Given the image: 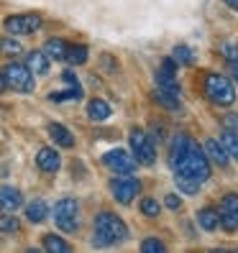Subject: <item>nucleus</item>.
I'll list each match as a JSON object with an SVG mask.
<instances>
[{
    "label": "nucleus",
    "mask_w": 238,
    "mask_h": 253,
    "mask_svg": "<svg viewBox=\"0 0 238 253\" xmlns=\"http://www.w3.org/2000/svg\"><path fill=\"white\" fill-rule=\"evenodd\" d=\"M87 115H90V121L95 123H102L110 118V105L105 100H90V105H87Z\"/></svg>",
    "instance_id": "nucleus-19"
},
{
    "label": "nucleus",
    "mask_w": 238,
    "mask_h": 253,
    "mask_svg": "<svg viewBox=\"0 0 238 253\" xmlns=\"http://www.w3.org/2000/svg\"><path fill=\"white\" fill-rule=\"evenodd\" d=\"M156 87H172V90H180V82H177V64L172 59H164L161 67L156 69Z\"/></svg>",
    "instance_id": "nucleus-13"
},
{
    "label": "nucleus",
    "mask_w": 238,
    "mask_h": 253,
    "mask_svg": "<svg viewBox=\"0 0 238 253\" xmlns=\"http://www.w3.org/2000/svg\"><path fill=\"white\" fill-rule=\"evenodd\" d=\"M218 217H220V228L236 233L238 230V195H226L218 205Z\"/></svg>",
    "instance_id": "nucleus-8"
},
{
    "label": "nucleus",
    "mask_w": 238,
    "mask_h": 253,
    "mask_svg": "<svg viewBox=\"0 0 238 253\" xmlns=\"http://www.w3.org/2000/svg\"><path fill=\"white\" fill-rule=\"evenodd\" d=\"M141 251H143V253H164L167 246L161 243L159 238H146V241L141 243Z\"/></svg>",
    "instance_id": "nucleus-30"
},
{
    "label": "nucleus",
    "mask_w": 238,
    "mask_h": 253,
    "mask_svg": "<svg viewBox=\"0 0 238 253\" xmlns=\"http://www.w3.org/2000/svg\"><path fill=\"white\" fill-rule=\"evenodd\" d=\"M49 136L54 138L56 146H62V148H72L74 146V136L69 133V128H64L62 123H51L49 126Z\"/></svg>",
    "instance_id": "nucleus-18"
},
{
    "label": "nucleus",
    "mask_w": 238,
    "mask_h": 253,
    "mask_svg": "<svg viewBox=\"0 0 238 253\" xmlns=\"http://www.w3.org/2000/svg\"><path fill=\"white\" fill-rule=\"evenodd\" d=\"M102 161H105V167L110 171H118V174H131L133 169H136V159H133L128 151H123V148L108 151L105 156H102Z\"/></svg>",
    "instance_id": "nucleus-10"
},
{
    "label": "nucleus",
    "mask_w": 238,
    "mask_h": 253,
    "mask_svg": "<svg viewBox=\"0 0 238 253\" xmlns=\"http://www.w3.org/2000/svg\"><path fill=\"white\" fill-rule=\"evenodd\" d=\"M159 210H161V205H159L154 197H143V200H141V212H143L146 217H156Z\"/></svg>",
    "instance_id": "nucleus-29"
},
{
    "label": "nucleus",
    "mask_w": 238,
    "mask_h": 253,
    "mask_svg": "<svg viewBox=\"0 0 238 253\" xmlns=\"http://www.w3.org/2000/svg\"><path fill=\"white\" fill-rule=\"evenodd\" d=\"M128 238V225L113 212H100L95 217V246H115Z\"/></svg>",
    "instance_id": "nucleus-2"
},
{
    "label": "nucleus",
    "mask_w": 238,
    "mask_h": 253,
    "mask_svg": "<svg viewBox=\"0 0 238 253\" xmlns=\"http://www.w3.org/2000/svg\"><path fill=\"white\" fill-rule=\"evenodd\" d=\"M154 100L159 105H164L167 110H177L180 108V90H172V87H156L154 90Z\"/></svg>",
    "instance_id": "nucleus-16"
},
{
    "label": "nucleus",
    "mask_w": 238,
    "mask_h": 253,
    "mask_svg": "<svg viewBox=\"0 0 238 253\" xmlns=\"http://www.w3.org/2000/svg\"><path fill=\"white\" fill-rule=\"evenodd\" d=\"M54 222L59 230L74 233L80 228V205L74 197H62L54 205Z\"/></svg>",
    "instance_id": "nucleus-4"
},
{
    "label": "nucleus",
    "mask_w": 238,
    "mask_h": 253,
    "mask_svg": "<svg viewBox=\"0 0 238 253\" xmlns=\"http://www.w3.org/2000/svg\"><path fill=\"white\" fill-rule=\"evenodd\" d=\"M44 248L51 251V253H69V251H72V246L64 241V238H59V235H54V233L44 235Z\"/></svg>",
    "instance_id": "nucleus-24"
},
{
    "label": "nucleus",
    "mask_w": 238,
    "mask_h": 253,
    "mask_svg": "<svg viewBox=\"0 0 238 253\" xmlns=\"http://www.w3.org/2000/svg\"><path fill=\"white\" fill-rule=\"evenodd\" d=\"M5 87H8L5 84V77H3V72H0V92H5Z\"/></svg>",
    "instance_id": "nucleus-36"
},
{
    "label": "nucleus",
    "mask_w": 238,
    "mask_h": 253,
    "mask_svg": "<svg viewBox=\"0 0 238 253\" xmlns=\"http://www.w3.org/2000/svg\"><path fill=\"white\" fill-rule=\"evenodd\" d=\"M220 51H223V56H226L228 62H238V46L236 43H223Z\"/></svg>",
    "instance_id": "nucleus-33"
},
{
    "label": "nucleus",
    "mask_w": 238,
    "mask_h": 253,
    "mask_svg": "<svg viewBox=\"0 0 238 253\" xmlns=\"http://www.w3.org/2000/svg\"><path fill=\"white\" fill-rule=\"evenodd\" d=\"M23 205V197H21V189L16 187H0V210H18Z\"/></svg>",
    "instance_id": "nucleus-15"
},
{
    "label": "nucleus",
    "mask_w": 238,
    "mask_h": 253,
    "mask_svg": "<svg viewBox=\"0 0 238 253\" xmlns=\"http://www.w3.org/2000/svg\"><path fill=\"white\" fill-rule=\"evenodd\" d=\"M36 167L41 171H47V174H56L59 167H62V156H59V151H54V148L44 146V148H39V154H36Z\"/></svg>",
    "instance_id": "nucleus-12"
},
{
    "label": "nucleus",
    "mask_w": 238,
    "mask_h": 253,
    "mask_svg": "<svg viewBox=\"0 0 238 253\" xmlns=\"http://www.w3.org/2000/svg\"><path fill=\"white\" fill-rule=\"evenodd\" d=\"M87 56H90V51H87V46H74V43H67V51H64V59L72 64V67H80L87 62Z\"/></svg>",
    "instance_id": "nucleus-21"
},
{
    "label": "nucleus",
    "mask_w": 238,
    "mask_h": 253,
    "mask_svg": "<svg viewBox=\"0 0 238 253\" xmlns=\"http://www.w3.org/2000/svg\"><path fill=\"white\" fill-rule=\"evenodd\" d=\"M62 80H64V84H67V90H62V92H51L49 100H54V102L80 100V97H82V87H80V82H77V74H74L72 69H64V72H62Z\"/></svg>",
    "instance_id": "nucleus-11"
},
{
    "label": "nucleus",
    "mask_w": 238,
    "mask_h": 253,
    "mask_svg": "<svg viewBox=\"0 0 238 253\" xmlns=\"http://www.w3.org/2000/svg\"><path fill=\"white\" fill-rule=\"evenodd\" d=\"M174 179H177V184H180V189H182V192H187V195H195V192L200 189V184H197V182L187 179V176H182V174H177Z\"/></svg>",
    "instance_id": "nucleus-32"
},
{
    "label": "nucleus",
    "mask_w": 238,
    "mask_h": 253,
    "mask_svg": "<svg viewBox=\"0 0 238 253\" xmlns=\"http://www.w3.org/2000/svg\"><path fill=\"white\" fill-rule=\"evenodd\" d=\"M3 28L10 36H28V34H36L41 28V16L36 13H18V16H8L3 21Z\"/></svg>",
    "instance_id": "nucleus-6"
},
{
    "label": "nucleus",
    "mask_w": 238,
    "mask_h": 253,
    "mask_svg": "<svg viewBox=\"0 0 238 253\" xmlns=\"http://www.w3.org/2000/svg\"><path fill=\"white\" fill-rule=\"evenodd\" d=\"M220 143H223V148L228 151V156H233L236 161H238V133L236 130H223V138H220Z\"/></svg>",
    "instance_id": "nucleus-25"
},
{
    "label": "nucleus",
    "mask_w": 238,
    "mask_h": 253,
    "mask_svg": "<svg viewBox=\"0 0 238 253\" xmlns=\"http://www.w3.org/2000/svg\"><path fill=\"white\" fill-rule=\"evenodd\" d=\"M49 62L51 59L44 51H28L26 54V67L31 69V74H49Z\"/></svg>",
    "instance_id": "nucleus-17"
},
{
    "label": "nucleus",
    "mask_w": 238,
    "mask_h": 253,
    "mask_svg": "<svg viewBox=\"0 0 238 253\" xmlns=\"http://www.w3.org/2000/svg\"><path fill=\"white\" fill-rule=\"evenodd\" d=\"M187 143H190V136H187V133H177V136H174V141H172V151H169V156H172V164H174L177 159H180V156L185 154Z\"/></svg>",
    "instance_id": "nucleus-28"
},
{
    "label": "nucleus",
    "mask_w": 238,
    "mask_h": 253,
    "mask_svg": "<svg viewBox=\"0 0 238 253\" xmlns=\"http://www.w3.org/2000/svg\"><path fill=\"white\" fill-rule=\"evenodd\" d=\"M172 62L174 64H195V54H192V49L190 46H174V51H172Z\"/></svg>",
    "instance_id": "nucleus-27"
},
{
    "label": "nucleus",
    "mask_w": 238,
    "mask_h": 253,
    "mask_svg": "<svg viewBox=\"0 0 238 253\" xmlns=\"http://www.w3.org/2000/svg\"><path fill=\"white\" fill-rule=\"evenodd\" d=\"M197 222L202 230H218L220 225V217H218V210L215 207H205V210L197 212Z\"/></svg>",
    "instance_id": "nucleus-22"
},
{
    "label": "nucleus",
    "mask_w": 238,
    "mask_h": 253,
    "mask_svg": "<svg viewBox=\"0 0 238 253\" xmlns=\"http://www.w3.org/2000/svg\"><path fill=\"white\" fill-rule=\"evenodd\" d=\"M226 5H231V8H238V0H226Z\"/></svg>",
    "instance_id": "nucleus-37"
},
{
    "label": "nucleus",
    "mask_w": 238,
    "mask_h": 253,
    "mask_svg": "<svg viewBox=\"0 0 238 253\" xmlns=\"http://www.w3.org/2000/svg\"><path fill=\"white\" fill-rule=\"evenodd\" d=\"M64 51H67V43L62 39H49L47 43H44V54H47L49 59H54V62H62Z\"/></svg>",
    "instance_id": "nucleus-23"
},
{
    "label": "nucleus",
    "mask_w": 238,
    "mask_h": 253,
    "mask_svg": "<svg viewBox=\"0 0 238 253\" xmlns=\"http://www.w3.org/2000/svg\"><path fill=\"white\" fill-rule=\"evenodd\" d=\"M3 77H5V84L10 87V90H16V92H34V74L31 69H28L26 64H8L5 72H3Z\"/></svg>",
    "instance_id": "nucleus-7"
},
{
    "label": "nucleus",
    "mask_w": 238,
    "mask_h": 253,
    "mask_svg": "<svg viewBox=\"0 0 238 253\" xmlns=\"http://www.w3.org/2000/svg\"><path fill=\"white\" fill-rule=\"evenodd\" d=\"M0 51H3L5 56H18L23 49H21V43H18V41H13V39H3V41H0Z\"/></svg>",
    "instance_id": "nucleus-31"
},
{
    "label": "nucleus",
    "mask_w": 238,
    "mask_h": 253,
    "mask_svg": "<svg viewBox=\"0 0 238 253\" xmlns=\"http://www.w3.org/2000/svg\"><path fill=\"white\" fill-rule=\"evenodd\" d=\"M202 151H205V156H207V159H210V164H218V167H228L231 156H228L226 148H223V143H220V141H215V138L205 141Z\"/></svg>",
    "instance_id": "nucleus-14"
},
{
    "label": "nucleus",
    "mask_w": 238,
    "mask_h": 253,
    "mask_svg": "<svg viewBox=\"0 0 238 253\" xmlns=\"http://www.w3.org/2000/svg\"><path fill=\"white\" fill-rule=\"evenodd\" d=\"M223 123H226V128H228V130H236V133H238V118H236V115H228Z\"/></svg>",
    "instance_id": "nucleus-35"
},
{
    "label": "nucleus",
    "mask_w": 238,
    "mask_h": 253,
    "mask_svg": "<svg viewBox=\"0 0 238 253\" xmlns=\"http://www.w3.org/2000/svg\"><path fill=\"white\" fill-rule=\"evenodd\" d=\"M131 151H133L136 164H143V167H151V164L156 161V146H154L151 136L141 128L131 130Z\"/></svg>",
    "instance_id": "nucleus-5"
},
{
    "label": "nucleus",
    "mask_w": 238,
    "mask_h": 253,
    "mask_svg": "<svg viewBox=\"0 0 238 253\" xmlns=\"http://www.w3.org/2000/svg\"><path fill=\"white\" fill-rule=\"evenodd\" d=\"M49 215V205L44 202V200H34V202H28L26 205V217L31 220V222H44Z\"/></svg>",
    "instance_id": "nucleus-20"
},
{
    "label": "nucleus",
    "mask_w": 238,
    "mask_h": 253,
    "mask_svg": "<svg viewBox=\"0 0 238 253\" xmlns=\"http://www.w3.org/2000/svg\"><path fill=\"white\" fill-rule=\"evenodd\" d=\"M233 77L238 80V62H233Z\"/></svg>",
    "instance_id": "nucleus-38"
},
{
    "label": "nucleus",
    "mask_w": 238,
    "mask_h": 253,
    "mask_svg": "<svg viewBox=\"0 0 238 253\" xmlns=\"http://www.w3.org/2000/svg\"><path fill=\"white\" fill-rule=\"evenodd\" d=\"M167 207H169V210H180V207H182L180 195H167Z\"/></svg>",
    "instance_id": "nucleus-34"
},
{
    "label": "nucleus",
    "mask_w": 238,
    "mask_h": 253,
    "mask_svg": "<svg viewBox=\"0 0 238 253\" xmlns=\"http://www.w3.org/2000/svg\"><path fill=\"white\" fill-rule=\"evenodd\" d=\"M18 228H21V222L16 215L10 210H0V233H16Z\"/></svg>",
    "instance_id": "nucleus-26"
},
{
    "label": "nucleus",
    "mask_w": 238,
    "mask_h": 253,
    "mask_svg": "<svg viewBox=\"0 0 238 253\" xmlns=\"http://www.w3.org/2000/svg\"><path fill=\"white\" fill-rule=\"evenodd\" d=\"M110 189H113V197L121 202V205H131L133 197H139L141 182L133 179V176H118V179L110 182Z\"/></svg>",
    "instance_id": "nucleus-9"
},
{
    "label": "nucleus",
    "mask_w": 238,
    "mask_h": 253,
    "mask_svg": "<svg viewBox=\"0 0 238 253\" xmlns=\"http://www.w3.org/2000/svg\"><path fill=\"white\" fill-rule=\"evenodd\" d=\"M205 95L213 105H220V108H228L236 102V90H233V84L226 74H207Z\"/></svg>",
    "instance_id": "nucleus-3"
},
{
    "label": "nucleus",
    "mask_w": 238,
    "mask_h": 253,
    "mask_svg": "<svg viewBox=\"0 0 238 253\" xmlns=\"http://www.w3.org/2000/svg\"><path fill=\"white\" fill-rule=\"evenodd\" d=\"M172 167L177 169V174H182V176H187V179L197 182V184L207 182V176H210V159L205 156L202 146H197L195 141L187 143L185 154L177 159Z\"/></svg>",
    "instance_id": "nucleus-1"
}]
</instances>
